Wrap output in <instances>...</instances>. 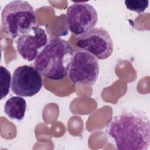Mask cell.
Returning <instances> with one entry per match:
<instances>
[{
    "instance_id": "cell-11",
    "label": "cell",
    "mask_w": 150,
    "mask_h": 150,
    "mask_svg": "<svg viewBox=\"0 0 150 150\" xmlns=\"http://www.w3.org/2000/svg\"><path fill=\"white\" fill-rule=\"evenodd\" d=\"M124 3L128 9L141 13L148 8L149 1L147 0H125Z\"/></svg>"
},
{
    "instance_id": "cell-6",
    "label": "cell",
    "mask_w": 150,
    "mask_h": 150,
    "mask_svg": "<svg viewBox=\"0 0 150 150\" xmlns=\"http://www.w3.org/2000/svg\"><path fill=\"white\" fill-rule=\"evenodd\" d=\"M98 21V14L90 4L78 2L70 5L66 12L68 29L76 35H81L94 28Z\"/></svg>"
},
{
    "instance_id": "cell-8",
    "label": "cell",
    "mask_w": 150,
    "mask_h": 150,
    "mask_svg": "<svg viewBox=\"0 0 150 150\" xmlns=\"http://www.w3.org/2000/svg\"><path fill=\"white\" fill-rule=\"evenodd\" d=\"M47 42V36L45 30L34 26L30 30L18 38L16 41V50L23 59L31 62L36 59L40 50Z\"/></svg>"
},
{
    "instance_id": "cell-9",
    "label": "cell",
    "mask_w": 150,
    "mask_h": 150,
    "mask_svg": "<svg viewBox=\"0 0 150 150\" xmlns=\"http://www.w3.org/2000/svg\"><path fill=\"white\" fill-rule=\"evenodd\" d=\"M26 101L20 96H13L9 98L4 105V111L9 118L21 120L25 115Z\"/></svg>"
},
{
    "instance_id": "cell-7",
    "label": "cell",
    "mask_w": 150,
    "mask_h": 150,
    "mask_svg": "<svg viewBox=\"0 0 150 150\" xmlns=\"http://www.w3.org/2000/svg\"><path fill=\"white\" fill-rule=\"evenodd\" d=\"M43 86L41 74L30 66L22 65L14 71L12 77V92L23 97H32L38 94Z\"/></svg>"
},
{
    "instance_id": "cell-2",
    "label": "cell",
    "mask_w": 150,
    "mask_h": 150,
    "mask_svg": "<svg viewBox=\"0 0 150 150\" xmlns=\"http://www.w3.org/2000/svg\"><path fill=\"white\" fill-rule=\"evenodd\" d=\"M73 53L67 41L57 37L51 38L36 58L34 67L48 79L61 80L67 76Z\"/></svg>"
},
{
    "instance_id": "cell-4",
    "label": "cell",
    "mask_w": 150,
    "mask_h": 150,
    "mask_svg": "<svg viewBox=\"0 0 150 150\" xmlns=\"http://www.w3.org/2000/svg\"><path fill=\"white\" fill-rule=\"evenodd\" d=\"M99 71V63L96 57L82 49L73 52L67 73L73 83L93 86L98 79Z\"/></svg>"
},
{
    "instance_id": "cell-3",
    "label": "cell",
    "mask_w": 150,
    "mask_h": 150,
    "mask_svg": "<svg viewBox=\"0 0 150 150\" xmlns=\"http://www.w3.org/2000/svg\"><path fill=\"white\" fill-rule=\"evenodd\" d=\"M2 28L11 38L19 37L34 26L36 14L33 6L27 1H12L1 12Z\"/></svg>"
},
{
    "instance_id": "cell-5",
    "label": "cell",
    "mask_w": 150,
    "mask_h": 150,
    "mask_svg": "<svg viewBox=\"0 0 150 150\" xmlns=\"http://www.w3.org/2000/svg\"><path fill=\"white\" fill-rule=\"evenodd\" d=\"M76 45L99 60L109 57L114 49V43L110 33L102 28H94L78 36Z\"/></svg>"
},
{
    "instance_id": "cell-10",
    "label": "cell",
    "mask_w": 150,
    "mask_h": 150,
    "mask_svg": "<svg viewBox=\"0 0 150 150\" xmlns=\"http://www.w3.org/2000/svg\"><path fill=\"white\" fill-rule=\"evenodd\" d=\"M11 75L9 70L2 66L0 67V84H1V99H3L9 93Z\"/></svg>"
},
{
    "instance_id": "cell-1",
    "label": "cell",
    "mask_w": 150,
    "mask_h": 150,
    "mask_svg": "<svg viewBox=\"0 0 150 150\" xmlns=\"http://www.w3.org/2000/svg\"><path fill=\"white\" fill-rule=\"evenodd\" d=\"M149 127L145 112L127 110L111 119L105 132L118 150H147L150 145Z\"/></svg>"
}]
</instances>
